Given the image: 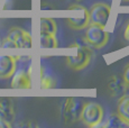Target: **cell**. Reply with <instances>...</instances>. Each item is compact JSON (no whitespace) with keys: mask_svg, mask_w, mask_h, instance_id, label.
Here are the masks:
<instances>
[{"mask_svg":"<svg viewBox=\"0 0 129 128\" xmlns=\"http://www.w3.org/2000/svg\"><path fill=\"white\" fill-rule=\"evenodd\" d=\"M73 47H75L76 50L73 54L66 56V63H68L69 68H71L72 70L80 71L83 70L84 68L90 64L91 56H92V50H91L90 45H78L74 44L72 45Z\"/></svg>","mask_w":129,"mask_h":128,"instance_id":"1","label":"cell"},{"mask_svg":"<svg viewBox=\"0 0 129 128\" xmlns=\"http://www.w3.org/2000/svg\"><path fill=\"white\" fill-rule=\"evenodd\" d=\"M85 39L91 47L93 48H101L105 47L109 41V33L105 29V27L96 25V24H89L85 27Z\"/></svg>","mask_w":129,"mask_h":128,"instance_id":"2","label":"cell"},{"mask_svg":"<svg viewBox=\"0 0 129 128\" xmlns=\"http://www.w3.org/2000/svg\"><path fill=\"white\" fill-rule=\"evenodd\" d=\"M80 119L89 127L98 126L103 119V109L96 102H86L82 108Z\"/></svg>","mask_w":129,"mask_h":128,"instance_id":"3","label":"cell"},{"mask_svg":"<svg viewBox=\"0 0 129 128\" xmlns=\"http://www.w3.org/2000/svg\"><path fill=\"white\" fill-rule=\"evenodd\" d=\"M83 103L76 98H68L62 105L61 116L65 122H74L80 119Z\"/></svg>","mask_w":129,"mask_h":128,"instance_id":"4","label":"cell"},{"mask_svg":"<svg viewBox=\"0 0 129 128\" xmlns=\"http://www.w3.org/2000/svg\"><path fill=\"white\" fill-rule=\"evenodd\" d=\"M111 8L109 5L105 2H98L94 4L89 10V18L91 24H96L102 27H106L109 20Z\"/></svg>","mask_w":129,"mask_h":128,"instance_id":"5","label":"cell"},{"mask_svg":"<svg viewBox=\"0 0 129 128\" xmlns=\"http://www.w3.org/2000/svg\"><path fill=\"white\" fill-rule=\"evenodd\" d=\"M8 38L14 41L17 48H30L33 46V38L30 34L20 28H11L8 34Z\"/></svg>","mask_w":129,"mask_h":128,"instance_id":"6","label":"cell"},{"mask_svg":"<svg viewBox=\"0 0 129 128\" xmlns=\"http://www.w3.org/2000/svg\"><path fill=\"white\" fill-rule=\"evenodd\" d=\"M17 69L16 56L8 54H0V78H10Z\"/></svg>","mask_w":129,"mask_h":128,"instance_id":"7","label":"cell"},{"mask_svg":"<svg viewBox=\"0 0 129 128\" xmlns=\"http://www.w3.org/2000/svg\"><path fill=\"white\" fill-rule=\"evenodd\" d=\"M108 87L115 97H122L129 93V83L123 79V77H112L109 80Z\"/></svg>","mask_w":129,"mask_h":128,"instance_id":"8","label":"cell"},{"mask_svg":"<svg viewBox=\"0 0 129 128\" xmlns=\"http://www.w3.org/2000/svg\"><path fill=\"white\" fill-rule=\"evenodd\" d=\"M11 77V87L15 89H29V88H31L30 74L24 69H19V70L16 69V71Z\"/></svg>","mask_w":129,"mask_h":128,"instance_id":"9","label":"cell"},{"mask_svg":"<svg viewBox=\"0 0 129 128\" xmlns=\"http://www.w3.org/2000/svg\"><path fill=\"white\" fill-rule=\"evenodd\" d=\"M69 27H71L74 30H80L84 29L86 26L90 24V18H89V10L85 8L81 17H73V18H68L66 19Z\"/></svg>","mask_w":129,"mask_h":128,"instance_id":"10","label":"cell"},{"mask_svg":"<svg viewBox=\"0 0 129 128\" xmlns=\"http://www.w3.org/2000/svg\"><path fill=\"white\" fill-rule=\"evenodd\" d=\"M0 118L11 122L15 118V110L14 106L9 99L0 100Z\"/></svg>","mask_w":129,"mask_h":128,"instance_id":"11","label":"cell"},{"mask_svg":"<svg viewBox=\"0 0 129 128\" xmlns=\"http://www.w3.org/2000/svg\"><path fill=\"white\" fill-rule=\"evenodd\" d=\"M117 114L129 125V94L120 97L118 102Z\"/></svg>","mask_w":129,"mask_h":128,"instance_id":"12","label":"cell"},{"mask_svg":"<svg viewBox=\"0 0 129 128\" xmlns=\"http://www.w3.org/2000/svg\"><path fill=\"white\" fill-rule=\"evenodd\" d=\"M39 45H41V48H45V50L56 48L57 47V41L55 38V35L41 33V35H39Z\"/></svg>","mask_w":129,"mask_h":128,"instance_id":"13","label":"cell"},{"mask_svg":"<svg viewBox=\"0 0 129 128\" xmlns=\"http://www.w3.org/2000/svg\"><path fill=\"white\" fill-rule=\"evenodd\" d=\"M39 29H41V33H47L55 35L57 27H56V23L53 18L43 17V18H41V21H39Z\"/></svg>","mask_w":129,"mask_h":128,"instance_id":"14","label":"cell"},{"mask_svg":"<svg viewBox=\"0 0 129 128\" xmlns=\"http://www.w3.org/2000/svg\"><path fill=\"white\" fill-rule=\"evenodd\" d=\"M106 126L108 128H123V127H129V125L118 114H112L109 117Z\"/></svg>","mask_w":129,"mask_h":128,"instance_id":"15","label":"cell"},{"mask_svg":"<svg viewBox=\"0 0 129 128\" xmlns=\"http://www.w3.org/2000/svg\"><path fill=\"white\" fill-rule=\"evenodd\" d=\"M56 85V82L51 75L48 74H43L41 75V88L43 89H51Z\"/></svg>","mask_w":129,"mask_h":128,"instance_id":"16","label":"cell"},{"mask_svg":"<svg viewBox=\"0 0 129 128\" xmlns=\"http://www.w3.org/2000/svg\"><path fill=\"white\" fill-rule=\"evenodd\" d=\"M1 47L2 48H17V45L14 41H11V39H9L8 37H7L1 43Z\"/></svg>","mask_w":129,"mask_h":128,"instance_id":"17","label":"cell"},{"mask_svg":"<svg viewBox=\"0 0 129 128\" xmlns=\"http://www.w3.org/2000/svg\"><path fill=\"white\" fill-rule=\"evenodd\" d=\"M10 126H11L10 122H8L7 120L1 119V118H0V128H9Z\"/></svg>","mask_w":129,"mask_h":128,"instance_id":"18","label":"cell"},{"mask_svg":"<svg viewBox=\"0 0 129 128\" xmlns=\"http://www.w3.org/2000/svg\"><path fill=\"white\" fill-rule=\"evenodd\" d=\"M123 79H125L126 81H127V82L129 83V64L127 65V68L125 69V71H123Z\"/></svg>","mask_w":129,"mask_h":128,"instance_id":"19","label":"cell"},{"mask_svg":"<svg viewBox=\"0 0 129 128\" xmlns=\"http://www.w3.org/2000/svg\"><path fill=\"white\" fill-rule=\"evenodd\" d=\"M121 6H129V0H120Z\"/></svg>","mask_w":129,"mask_h":128,"instance_id":"20","label":"cell"},{"mask_svg":"<svg viewBox=\"0 0 129 128\" xmlns=\"http://www.w3.org/2000/svg\"><path fill=\"white\" fill-rule=\"evenodd\" d=\"M73 1H75V2H76V4H78V2H80V1H81V0H73Z\"/></svg>","mask_w":129,"mask_h":128,"instance_id":"21","label":"cell"}]
</instances>
